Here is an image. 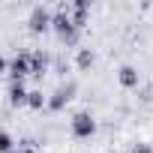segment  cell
Here are the masks:
<instances>
[{"mask_svg":"<svg viewBox=\"0 0 153 153\" xmlns=\"http://www.w3.org/2000/svg\"><path fill=\"white\" fill-rule=\"evenodd\" d=\"M75 96H78V81L75 78H66V81H60L57 87H54V93L48 96V102H45V108L51 111V114H60Z\"/></svg>","mask_w":153,"mask_h":153,"instance_id":"3957f363","label":"cell"},{"mask_svg":"<svg viewBox=\"0 0 153 153\" xmlns=\"http://www.w3.org/2000/svg\"><path fill=\"white\" fill-rule=\"evenodd\" d=\"M24 27H27L30 36H42V33H48V30H51V9H48L45 3L30 6V12H27V18H24Z\"/></svg>","mask_w":153,"mask_h":153,"instance_id":"277c9868","label":"cell"},{"mask_svg":"<svg viewBox=\"0 0 153 153\" xmlns=\"http://www.w3.org/2000/svg\"><path fill=\"white\" fill-rule=\"evenodd\" d=\"M126 153H153V144L150 141H132Z\"/></svg>","mask_w":153,"mask_h":153,"instance_id":"9a60e30c","label":"cell"},{"mask_svg":"<svg viewBox=\"0 0 153 153\" xmlns=\"http://www.w3.org/2000/svg\"><path fill=\"white\" fill-rule=\"evenodd\" d=\"M51 33L57 36V42L63 48H75L81 42V30L72 27V21H69V3H60L51 12Z\"/></svg>","mask_w":153,"mask_h":153,"instance_id":"6da1fadb","label":"cell"},{"mask_svg":"<svg viewBox=\"0 0 153 153\" xmlns=\"http://www.w3.org/2000/svg\"><path fill=\"white\" fill-rule=\"evenodd\" d=\"M45 102H48V96L42 93V87L27 90V108H30V111H42V108H45Z\"/></svg>","mask_w":153,"mask_h":153,"instance_id":"8fae6325","label":"cell"},{"mask_svg":"<svg viewBox=\"0 0 153 153\" xmlns=\"http://www.w3.org/2000/svg\"><path fill=\"white\" fill-rule=\"evenodd\" d=\"M6 102H9L12 108L27 105V87H24V84H12V81H9V87H6Z\"/></svg>","mask_w":153,"mask_h":153,"instance_id":"30bf717a","label":"cell"},{"mask_svg":"<svg viewBox=\"0 0 153 153\" xmlns=\"http://www.w3.org/2000/svg\"><path fill=\"white\" fill-rule=\"evenodd\" d=\"M69 132H72L75 141H90V138L99 132V120H96V114H93L90 108L75 111L72 120H69Z\"/></svg>","mask_w":153,"mask_h":153,"instance_id":"7a4b0ae2","label":"cell"},{"mask_svg":"<svg viewBox=\"0 0 153 153\" xmlns=\"http://www.w3.org/2000/svg\"><path fill=\"white\" fill-rule=\"evenodd\" d=\"M138 102H141V105H144V102H153V81H147V84L138 87Z\"/></svg>","mask_w":153,"mask_h":153,"instance_id":"5bb4252c","label":"cell"},{"mask_svg":"<svg viewBox=\"0 0 153 153\" xmlns=\"http://www.w3.org/2000/svg\"><path fill=\"white\" fill-rule=\"evenodd\" d=\"M6 69H9V60H6V57H3V54H0V75H3V72H6Z\"/></svg>","mask_w":153,"mask_h":153,"instance_id":"2e32d148","label":"cell"},{"mask_svg":"<svg viewBox=\"0 0 153 153\" xmlns=\"http://www.w3.org/2000/svg\"><path fill=\"white\" fill-rule=\"evenodd\" d=\"M93 66H96V51L90 45H84V48L75 51V69H78V72H90Z\"/></svg>","mask_w":153,"mask_h":153,"instance_id":"9c48e42d","label":"cell"},{"mask_svg":"<svg viewBox=\"0 0 153 153\" xmlns=\"http://www.w3.org/2000/svg\"><path fill=\"white\" fill-rule=\"evenodd\" d=\"M15 138H12V132L9 129H0V153H15Z\"/></svg>","mask_w":153,"mask_h":153,"instance_id":"7c38bea8","label":"cell"},{"mask_svg":"<svg viewBox=\"0 0 153 153\" xmlns=\"http://www.w3.org/2000/svg\"><path fill=\"white\" fill-rule=\"evenodd\" d=\"M114 75H117V84H120L123 90H138V87H141V69H138L135 63H120Z\"/></svg>","mask_w":153,"mask_h":153,"instance_id":"8992f818","label":"cell"},{"mask_svg":"<svg viewBox=\"0 0 153 153\" xmlns=\"http://www.w3.org/2000/svg\"><path fill=\"white\" fill-rule=\"evenodd\" d=\"M9 81L12 84H24V78H30V57L27 51H18L12 60H9Z\"/></svg>","mask_w":153,"mask_h":153,"instance_id":"52a82bcc","label":"cell"},{"mask_svg":"<svg viewBox=\"0 0 153 153\" xmlns=\"http://www.w3.org/2000/svg\"><path fill=\"white\" fill-rule=\"evenodd\" d=\"M90 12H93L90 0H72V3H69V21H72V27L84 30L90 24Z\"/></svg>","mask_w":153,"mask_h":153,"instance_id":"ba28073f","label":"cell"},{"mask_svg":"<svg viewBox=\"0 0 153 153\" xmlns=\"http://www.w3.org/2000/svg\"><path fill=\"white\" fill-rule=\"evenodd\" d=\"M27 57H30V78H36L42 84V78L51 72V51L39 45V48H30Z\"/></svg>","mask_w":153,"mask_h":153,"instance_id":"5b68a950","label":"cell"},{"mask_svg":"<svg viewBox=\"0 0 153 153\" xmlns=\"http://www.w3.org/2000/svg\"><path fill=\"white\" fill-rule=\"evenodd\" d=\"M114 153H120V150H114Z\"/></svg>","mask_w":153,"mask_h":153,"instance_id":"e0dca14e","label":"cell"},{"mask_svg":"<svg viewBox=\"0 0 153 153\" xmlns=\"http://www.w3.org/2000/svg\"><path fill=\"white\" fill-rule=\"evenodd\" d=\"M66 69H69L66 57H63V54H54V57H51V72H54V75H60V78H63V75H66Z\"/></svg>","mask_w":153,"mask_h":153,"instance_id":"4fadbf2b","label":"cell"}]
</instances>
